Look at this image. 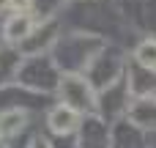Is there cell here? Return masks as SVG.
Masks as SVG:
<instances>
[{
	"instance_id": "cell-1",
	"label": "cell",
	"mask_w": 156,
	"mask_h": 148,
	"mask_svg": "<svg viewBox=\"0 0 156 148\" xmlns=\"http://www.w3.org/2000/svg\"><path fill=\"white\" fill-rule=\"evenodd\" d=\"M104 52V38L90 33H69L55 44V66L63 74H82Z\"/></svg>"
},
{
	"instance_id": "cell-11",
	"label": "cell",
	"mask_w": 156,
	"mask_h": 148,
	"mask_svg": "<svg viewBox=\"0 0 156 148\" xmlns=\"http://www.w3.org/2000/svg\"><path fill=\"white\" fill-rule=\"evenodd\" d=\"M134 63H140L143 69H148V71H154L156 74V38H143L140 44H137V49H134Z\"/></svg>"
},
{
	"instance_id": "cell-9",
	"label": "cell",
	"mask_w": 156,
	"mask_h": 148,
	"mask_svg": "<svg viewBox=\"0 0 156 148\" xmlns=\"http://www.w3.org/2000/svg\"><path fill=\"white\" fill-rule=\"evenodd\" d=\"M126 113H129V124L132 126L156 132V99H134L126 107Z\"/></svg>"
},
{
	"instance_id": "cell-2",
	"label": "cell",
	"mask_w": 156,
	"mask_h": 148,
	"mask_svg": "<svg viewBox=\"0 0 156 148\" xmlns=\"http://www.w3.org/2000/svg\"><path fill=\"white\" fill-rule=\"evenodd\" d=\"M58 96H60V104L71 107L74 113L99 115V93L85 74H63L58 85Z\"/></svg>"
},
{
	"instance_id": "cell-12",
	"label": "cell",
	"mask_w": 156,
	"mask_h": 148,
	"mask_svg": "<svg viewBox=\"0 0 156 148\" xmlns=\"http://www.w3.org/2000/svg\"><path fill=\"white\" fill-rule=\"evenodd\" d=\"M33 5V0H11V11L14 14H27Z\"/></svg>"
},
{
	"instance_id": "cell-3",
	"label": "cell",
	"mask_w": 156,
	"mask_h": 148,
	"mask_svg": "<svg viewBox=\"0 0 156 148\" xmlns=\"http://www.w3.org/2000/svg\"><path fill=\"white\" fill-rule=\"evenodd\" d=\"M60 69L55 66V60L49 58H25L19 71H16V80L19 85L30 88V91H41V93H49L52 88L60 85Z\"/></svg>"
},
{
	"instance_id": "cell-5",
	"label": "cell",
	"mask_w": 156,
	"mask_h": 148,
	"mask_svg": "<svg viewBox=\"0 0 156 148\" xmlns=\"http://www.w3.org/2000/svg\"><path fill=\"white\" fill-rule=\"evenodd\" d=\"M154 91H156V74L132 60V66L126 69V93H132L134 99H151Z\"/></svg>"
},
{
	"instance_id": "cell-10",
	"label": "cell",
	"mask_w": 156,
	"mask_h": 148,
	"mask_svg": "<svg viewBox=\"0 0 156 148\" xmlns=\"http://www.w3.org/2000/svg\"><path fill=\"white\" fill-rule=\"evenodd\" d=\"M25 124H27V113H25V110H19V107L3 110V113H0V137L5 140V137L19 135V132L25 129Z\"/></svg>"
},
{
	"instance_id": "cell-7",
	"label": "cell",
	"mask_w": 156,
	"mask_h": 148,
	"mask_svg": "<svg viewBox=\"0 0 156 148\" xmlns=\"http://www.w3.org/2000/svg\"><path fill=\"white\" fill-rule=\"evenodd\" d=\"M36 27H38V25H36V19H33L30 14H11L8 22L3 25V36H5V41H11V44H22V41H27V38L33 36Z\"/></svg>"
},
{
	"instance_id": "cell-13",
	"label": "cell",
	"mask_w": 156,
	"mask_h": 148,
	"mask_svg": "<svg viewBox=\"0 0 156 148\" xmlns=\"http://www.w3.org/2000/svg\"><path fill=\"white\" fill-rule=\"evenodd\" d=\"M3 11H11V0H0V14Z\"/></svg>"
},
{
	"instance_id": "cell-8",
	"label": "cell",
	"mask_w": 156,
	"mask_h": 148,
	"mask_svg": "<svg viewBox=\"0 0 156 148\" xmlns=\"http://www.w3.org/2000/svg\"><path fill=\"white\" fill-rule=\"evenodd\" d=\"M47 126H49V132H55V135H71V132H77V126H80V113H74V110L66 107V104H58V107H52V110L47 113Z\"/></svg>"
},
{
	"instance_id": "cell-6",
	"label": "cell",
	"mask_w": 156,
	"mask_h": 148,
	"mask_svg": "<svg viewBox=\"0 0 156 148\" xmlns=\"http://www.w3.org/2000/svg\"><path fill=\"white\" fill-rule=\"evenodd\" d=\"M55 33H58V22H55V19H47V22L38 25V27L33 30V36H30L27 41H22L19 47H22V52H25L27 58H38L44 49H49V47L58 44Z\"/></svg>"
},
{
	"instance_id": "cell-4",
	"label": "cell",
	"mask_w": 156,
	"mask_h": 148,
	"mask_svg": "<svg viewBox=\"0 0 156 148\" xmlns=\"http://www.w3.org/2000/svg\"><path fill=\"white\" fill-rule=\"evenodd\" d=\"M121 71H123V60H121L118 55L101 52V55L93 60V66L88 69V80H90V85L96 88V93H104V91H110L112 85H118Z\"/></svg>"
}]
</instances>
